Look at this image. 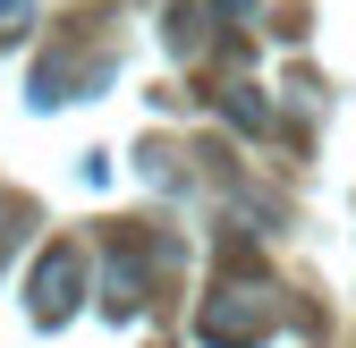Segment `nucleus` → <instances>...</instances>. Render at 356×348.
Listing matches in <instances>:
<instances>
[{"mask_svg":"<svg viewBox=\"0 0 356 348\" xmlns=\"http://www.w3.org/2000/svg\"><path fill=\"white\" fill-rule=\"evenodd\" d=\"M170 52H178V60H204V52H212V17L178 0V9H170Z\"/></svg>","mask_w":356,"mask_h":348,"instance_id":"6","label":"nucleus"},{"mask_svg":"<svg viewBox=\"0 0 356 348\" xmlns=\"http://www.w3.org/2000/svg\"><path fill=\"white\" fill-rule=\"evenodd\" d=\"M76 297H85V255H76V246H51V255L34 264V289H26L34 323H68Z\"/></svg>","mask_w":356,"mask_h":348,"instance_id":"3","label":"nucleus"},{"mask_svg":"<svg viewBox=\"0 0 356 348\" xmlns=\"http://www.w3.org/2000/svg\"><path fill=\"white\" fill-rule=\"evenodd\" d=\"M34 26V0H0V42H17Z\"/></svg>","mask_w":356,"mask_h":348,"instance_id":"7","label":"nucleus"},{"mask_svg":"<svg viewBox=\"0 0 356 348\" xmlns=\"http://www.w3.org/2000/svg\"><path fill=\"white\" fill-rule=\"evenodd\" d=\"M145 297H153V238L119 230L111 272H102V306H111V323H136V315H145Z\"/></svg>","mask_w":356,"mask_h":348,"instance_id":"2","label":"nucleus"},{"mask_svg":"<svg viewBox=\"0 0 356 348\" xmlns=\"http://www.w3.org/2000/svg\"><path fill=\"white\" fill-rule=\"evenodd\" d=\"M195 340H204V348H263V340H272V306H263V289L220 280L204 306H195Z\"/></svg>","mask_w":356,"mask_h":348,"instance_id":"1","label":"nucleus"},{"mask_svg":"<svg viewBox=\"0 0 356 348\" xmlns=\"http://www.w3.org/2000/svg\"><path fill=\"white\" fill-rule=\"evenodd\" d=\"M220 102H229V119L246 127V136H272V127H280V111H272V94H263V85H229Z\"/></svg>","mask_w":356,"mask_h":348,"instance_id":"5","label":"nucleus"},{"mask_svg":"<svg viewBox=\"0 0 356 348\" xmlns=\"http://www.w3.org/2000/svg\"><path fill=\"white\" fill-rule=\"evenodd\" d=\"M94 85H102V60L94 52H51V60L34 68V102L42 111H51V102H85Z\"/></svg>","mask_w":356,"mask_h":348,"instance_id":"4","label":"nucleus"}]
</instances>
